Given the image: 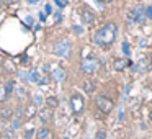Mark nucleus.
I'll return each mask as SVG.
<instances>
[{"label":"nucleus","mask_w":152,"mask_h":139,"mask_svg":"<svg viewBox=\"0 0 152 139\" xmlns=\"http://www.w3.org/2000/svg\"><path fill=\"white\" fill-rule=\"evenodd\" d=\"M39 18H41V21H44V20H46V15H44V13H39Z\"/></svg>","instance_id":"473e14b6"},{"label":"nucleus","mask_w":152,"mask_h":139,"mask_svg":"<svg viewBox=\"0 0 152 139\" xmlns=\"http://www.w3.org/2000/svg\"><path fill=\"white\" fill-rule=\"evenodd\" d=\"M15 87H17V80L12 79V77H10V79H8L7 82L4 83V89H5V92H7V95H8V97H10L12 93L15 92Z\"/></svg>","instance_id":"f3484780"},{"label":"nucleus","mask_w":152,"mask_h":139,"mask_svg":"<svg viewBox=\"0 0 152 139\" xmlns=\"http://www.w3.org/2000/svg\"><path fill=\"white\" fill-rule=\"evenodd\" d=\"M53 54L59 57H70L72 56V43L67 38H61L53 44Z\"/></svg>","instance_id":"7ed1b4c3"},{"label":"nucleus","mask_w":152,"mask_h":139,"mask_svg":"<svg viewBox=\"0 0 152 139\" xmlns=\"http://www.w3.org/2000/svg\"><path fill=\"white\" fill-rule=\"evenodd\" d=\"M95 106L98 108V111L102 115H110V113L115 110V102L110 98L105 93H100V95L95 97Z\"/></svg>","instance_id":"20e7f679"},{"label":"nucleus","mask_w":152,"mask_h":139,"mask_svg":"<svg viewBox=\"0 0 152 139\" xmlns=\"http://www.w3.org/2000/svg\"><path fill=\"white\" fill-rule=\"evenodd\" d=\"M144 46H147V41L142 40V41H141V48H144Z\"/></svg>","instance_id":"2f4dec72"},{"label":"nucleus","mask_w":152,"mask_h":139,"mask_svg":"<svg viewBox=\"0 0 152 139\" xmlns=\"http://www.w3.org/2000/svg\"><path fill=\"white\" fill-rule=\"evenodd\" d=\"M132 12H134V15H136V23H139V25H142V23H145V7L144 5H139V7H136V8H132Z\"/></svg>","instance_id":"f8f14e48"},{"label":"nucleus","mask_w":152,"mask_h":139,"mask_svg":"<svg viewBox=\"0 0 152 139\" xmlns=\"http://www.w3.org/2000/svg\"><path fill=\"white\" fill-rule=\"evenodd\" d=\"M13 121H12V128L13 129H18L21 126V119H17V118H12Z\"/></svg>","instance_id":"b1692460"},{"label":"nucleus","mask_w":152,"mask_h":139,"mask_svg":"<svg viewBox=\"0 0 152 139\" xmlns=\"http://www.w3.org/2000/svg\"><path fill=\"white\" fill-rule=\"evenodd\" d=\"M147 62H149V66L152 67V51H151V54H149V57H147Z\"/></svg>","instance_id":"c85d7f7f"},{"label":"nucleus","mask_w":152,"mask_h":139,"mask_svg":"<svg viewBox=\"0 0 152 139\" xmlns=\"http://www.w3.org/2000/svg\"><path fill=\"white\" fill-rule=\"evenodd\" d=\"M149 7H151V10H152V5H149Z\"/></svg>","instance_id":"e433bc0d"},{"label":"nucleus","mask_w":152,"mask_h":139,"mask_svg":"<svg viewBox=\"0 0 152 139\" xmlns=\"http://www.w3.org/2000/svg\"><path fill=\"white\" fill-rule=\"evenodd\" d=\"M38 115V106L34 105V103H26V105L23 106V119L25 121H31V119H34Z\"/></svg>","instance_id":"6e6552de"},{"label":"nucleus","mask_w":152,"mask_h":139,"mask_svg":"<svg viewBox=\"0 0 152 139\" xmlns=\"http://www.w3.org/2000/svg\"><path fill=\"white\" fill-rule=\"evenodd\" d=\"M36 118L39 119V123L43 126H48L49 123H53V119H54V111L53 110H49V108H41V110H38V115H36Z\"/></svg>","instance_id":"423d86ee"},{"label":"nucleus","mask_w":152,"mask_h":139,"mask_svg":"<svg viewBox=\"0 0 152 139\" xmlns=\"http://www.w3.org/2000/svg\"><path fill=\"white\" fill-rule=\"evenodd\" d=\"M95 139H106V131H105V129H98Z\"/></svg>","instance_id":"393cba45"},{"label":"nucleus","mask_w":152,"mask_h":139,"mask_svg":"<svg viewBox=\"0 0 152 139\" xmlns=\"http://www.w3.org/2000/svg\"><path fill=\"white\" fill-rule=\"evenodd\" d=\"M7 100H8V95H7V92H5L4 85H0V103L7 102Z\"/></svg>","instance_id":"4be33fe9"},{"label":"nucleus","mask_w":152,"mask_h":139,"mask_svg":"<svg viewBox=\"0 0 152 139\" xmlns=\"http://www.w3.org/2000/svg\"><path fill=\"white\" fill-rule=\"evenodd\" d=\"M2 138H4V136H2V131H0V139H2Z\"/></svg>","instance_id":"c9c22d12"},{"label":"nucleus","mask_w":152,"mask_h":139,"mask_svg":"<svg viewBox=\"0 0 152 139\" xmlns=\"http://www.w3.org/2000/svg\"><path fill=\"white\" fill-rule=\"evenodd\" d=\"M149 118H151V123H152V111H151V115H149Z\"/></svg>","instance_id":"f704fd0d"},{"label":"nucleus","mask_w":152,"mask_h":139,"mask_svg":"<svg viewBox=\"0 0 152 139\" xmlns=\"http://www.w3.org/2000/svg\"><path fill=\"white\" fill-rule=\"evenodd\" d=\"M100 69V61L96 59V56L93 53H90L88 56H83L82 61H80V70H82L85 75L92 77L98 72Z\"/></svg>","instance_id":"f03ea898"},{"label":"nucleus","mask_w":152,"mask_h":139,"mask_svg":"<svg viewBox=\"0 0 152 139\" xmlns=\"http://www.w3.org/2000/svg\"><path fill=\"white\" fill-rule=\"evenodd\" d=\"M2 136H4V138H7V139H13V136H15V129L12 128H5L4 131H2Z\"/></svg>","instance_id":"412c9836"},{"label":"nucleus","mask_w":152,"mask_h":139,"mask_svg":"<svg viewBox=\"0 0 152 139\" xmlns=\"http://www.w3.org/2000/svg\"><path fill=\"white\" fill-rule=\"evenodd\" d=\"M34 134H36V129H34L33 126H30L28 129L25 128V131H23V138H25V139H33Z\"/></svg>","instance_id":"aec40b11"},{"label":"nucleus","mask_w":152,"mask_h":139,"mask_svg":"<svg viewBox=\"0 0 152 139\" xmlns=\"http://www.w3.org/2000/svg\"><path fill=\"white\" fill-rule=\"evenodd\" d=\"M70 108H72V111L75 113V115H80V113L85 110V100H83V97L80 95V93H72L70 95Z\"/></svg>","instance_id":"39448f33"},{"label":"nucleus","mask_w":152,"mask_h":139,"mask_svg":"<svg viewBox=\"0 0 152 139\" xmlns=\"http://www.w3.org/2000/svg\"><path fill=\"white\" fill-rule=\"evenodd\" d=\"M62 139H69V138H62Z\"/></svg>","instance_id":"4c0bfd02"},{"label":"nucleus","mask_w":152,"mask_h":139,"mask_svg":"<svg viewBox=\"0 0 152 139\" xmlns=\"http://www.w3.org/2000/svg\"><path fill=\"white\" fill-rule=\"evenodd\" d=\"M44 106L54 111V110L59 108V98H57L56 95H49V97H46V98H44Z\"/></svg>","instance_id":"4468645a"},{"label":"nucleus","mask_w":152,"mask_h":139,"mask_svg":"<svg viewBox=\"0 0 152 139\" xmlns=\"http://www.w3.org/2000/svg\"><path fill=\"white\" fill-rule=\"evenodd\" d=\"M82 90L87 93V95H93L96 92V83L93 79H85L82 83Z\"/></svg>","instance_id":"9d476101"},{"label":"nucleus","mask_w":152,"mask_h":139,"mask_svg":"<svg viewBox=\"0 0 152 139\" xmlns=\"http://www.w3.org/2000/svg\"><path fill=\"white\" fill-rule=\"evenodd\" d=\"M72 31H74L75 34H79V36H82V34H83V28L79 26V25H74V26H72Z\"/></svg>","instance_id":"5701e85b"},{"label":"nucleus","mask_w":152,"mask_h":139,"mask_svg":"<svg viewBox=\"0 0 152 139\" xmlns=\"http://www.w3.org/2000/svg\"><path fill=\"white\" fill-rule=\"evenodd\" d=\"M31 103H34L36 106L44 105V97H43V93H39V92L33 93V95H31Z\"/></svg>","instance_id":"6ab92c4d"},{"label":"nucleus","mask_w":152,"mask_h":139,"mask_svg":"<svg viewBox=\"0 0 152 139\" xmlns=\"http://www.w3.org/2000/svg\"><path fill=\"white\" fill-rule=\"evenodd\" d=\"M129 64H131V62H129L126 57H116V59L113 61V69H115L116 72H123Z\"/></svg>","instance_id":"9b49d317"},{"label":"nucleus","mask_w":152,"mask_h":139,"mask_svg":"<svg viewBox=\"0 0 152 139\" xmlns=\"http://www.w3.org/2000/svg\"><path fill=\"white\" fill-rule=\"evenodd\" d=\"M2 8H5V0H0V10Z\"/></svg>","instance_id":"c756f323"},{"label":"nucleus","mask_w":152,"mask_h":139,"mask_svg":"<svg viewBox=\"0 0 152 139\" xmlns=\"http://www.w3.org/2000/svg\"><path fill=\"white\" fill-rule=\"evenodd\" d=\"M123 51H124L126 56H129V46H128V43H126V41L123 43Z\"/></svg>","instance_id":"bb28decb"},{"label":"nucleus","mask_w":152,"mask_h":139,"mask_svg":"<svg viewBox=\"0 0 152 139\" xmlns=\"http://www.w3.org/2000/svg\"><path fill=\"white\" fill-rule=\"evenodd\" d=\"M103 4H113V2H115V0H102Z\"/></svg>","instance_id":"72a5a7b5"},{"label":"nucleus","mask_w":152,"mask_h":139,"mask_svg":"<svg viewBox=\"0 0 152 139\" xmlns=\"http://www.w3.org/2000/svg\"><path fill=\"white\" fill-rule=\"evenodd\" d=\"M116 36H118V25L115 21H108L93 33V44L102 49H110L116 43Z\"/></svg>","instance_id":"f257e3e1"},{"label":"nucleus","mask_w":152,"mask_h":139,"mask_svg":"<svg viewBox=\"0 0 152 139\" xmlns=\"http://www.w3.org/2000/svg\"><path fill=\"white\" fill-rule=\"evenodd\" d=\"M13 118V108L12 106H2L0 108V119L8 121V119Z\"/></svg>","instance_id":"dca6fc26"},{"label":"nucleus","mask_w":152,"mask_h":139,"mask_svg":"<svg viewBox=\"0 0 152 139\" xmlns=\"http://www.w3.org/2000/svg\"><path fill=\"white\" fill-rule=\"evenodd\" d=\"M80 18H82V21L85 25H88V26L95 25V13H93L90 8H87V7H83L82 10H80Z\"/></svg>","instance_id":"1a4fd4ad"},{"label":"nucleus","mask_w":152,"mask_h":139,"mask_svg":"<svg viewBox=\"0 0 152 139\" xmlns=\"http://www.w3.org/2000/svg\"><path fill=\"white\" fill-rule=\"evenodd\" d=\"M36 139H53V131L49 126H41L39 129H36Z\"/></svg>","instance_id":"ddd939ff"},{"label":"nucleus","mask_w":152,"mask_h":139,"mask_svg":"<svg viewBox=\"0 0 152 139\" xmlns=\"http://www.w3.org/2000/svg\"><path fill=\"white\" fill-rule=\"evenodd\" d=\"M145 18H147V20H152V10H151V7H145Z\"/></svg>","instance_id":"a878e982"},{"label":"nucleus","mask_w":152,"mask_h":139,"mask_svg":"<svg viewBox=\"0 0 152 139\" xmlns=\"http://www.w3.org/2000/svg\"><path fill=\"white\" fill-rule=\"evenodd\" d=\"M15 93H17V98L20 100V102H26L28 98H30V95H28V90L25 85H17L15 87Z\"/></svg>","instance_id":"2eb2a0df"},{"label":"nucleus","mask_w":152,"mask_h":139,"mask_svg":"<svg viewBox=\"0 0 152 139\" xmlns=\"http://www.w3.org/2000/svg\"><path fill=\"white\" fill-rule=\"evenodd\" d=\"M67 70L64 69V67H61V66H57V67H54L53 70H51V79L54 80V82H57V83H62V82H66L67 80Z\"/></svg>","instance_id":"0eeeda50"},{"label":"nucleus","mask_w":152,"mask_h":139,"mask_svg":"<svg viewBox=\"0 0 152 139\" xmlns=\"http://www.w3.org/2000/svg\"><path fill=\"white\" fill-rule=\"evenodd\" d=\"M26 2H28V4H33V5H34V4H38L39 0H26Z\"/></svg>","instance_id":"7c9ffc66"},{"label":"nucleus","mask_w":152,"mask_h":139,"mask_svg":"<svg viewBox=\"0 0 152 139\" xmlns=\"http://www.w3.org/2000/svg\"><path fill=\"white\" fill-rule=\"evenodd\" d=\"M56 2H57L59 7H66V5H67V2H64V0H56Z\"/></svg>","instance_id":"cd10ccee"},{"label":"nucleus","mask_w":152,"mask_h":139,"mask_svg":"<svg viewBox=\"0 0 152 139\" xmlns=\"http://www.w3.org/2000/svg\"><path fill=\"white\" fill-rule=\"evenodd\" d=\"M149 67H151V66H149L147 59H141V61H139V62L134 66V69H136V70H139V72H142V74H144V72H147V70H149Z\"/></svg>","instance_id":"a211bd4d"}]
</instances>
